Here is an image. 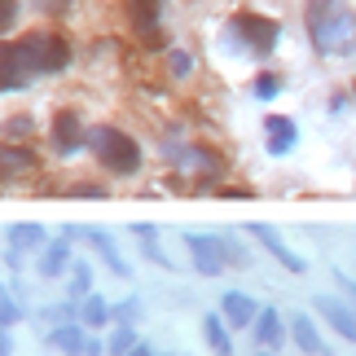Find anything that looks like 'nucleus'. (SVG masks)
Returning a JSON list of instances; mask_svg holds the SVG:
<instances>
[{
	"instance_id": "obj_37",
	"label": "nucleus",
	"mask_w": 356,
	"mask_h": 356,
	"mask_svg": "<svg viewBox=\"0 0 356 356\" xmlns=\"http://www.w3.org/2000/svg\"><path fill=\"white\" fill-rule=\"evenodd\" d=\"M128 356H159V352H149V348H141V343H136V348H132Z\"/></svg>"
},
{
	"instance_id": "obj_20",
	"label": "nucleus",
	"mask_w": 356,
	"mask_h": 356,
	"mask_svg": "<svg viewBox=\"0 0 356 356\" xmlns=\"http://www.w3.org/2000/svg\"><path fill=\"white\" fill-rule=\"evenodd\" d=\"M9 242L13 246H18V251H44V229H40V225H13L9 229Z\"/></svg>"
},
{
	"instance_id": "obj_3",
	"label": "nucleus",
	"mask_w": 356,
	"mask_h": 356,
	"mask_svg": "<svg viewBox=\"0 0 356 356\" xmlns=\"http://www.w3.org/2000/svg\"><path fill=\"white\" fill-rule=\"evenodd\" d=\"M88 149L97 154L102 168L115 172V176H132L141 168V145L123 128H88Z\"/></svg>"
},
{
	"instance_id": "obj_26",
	"label": "nucleus",
	"mask_w": 356,
	"mask_h": 356,
	"mask_svg": "<svg viewBox=\"0 0 356 356\" xmlns=\"http://www.w3.org/2000/svg\"><path fill=\"white\" fill-rule=\"evenodd\" d=\"M44 317H49L53 325H66V321H75V317H79V308L71 304V299H66V304H58V308H44Z\"/></svg>"
},
{
	"instance_id": "obj_4",
	"label": "nucleus",
	"mask_w": 356,
	"mask_h": 356,
	"mask_svg": "<svg viewBox=\"0 0 356 356\" xmlns=\"http://www.w3.org/2000/svg\"><path fill=\"white\" fill-rule=\"evenodd\" d=\"M229 31H234L251 53H273V44H277V35H282V26H277V18H264V13L242 9V13H234Z\"/></svg>"
},
{
	"instance_id": "obj_29",
	"label": "nucleus",
	"mask_w": 356,
	"mask_h": 356,
	"mask_svg": "<svg viewBox=\"0 0 356 356\" xmlns=\"http://www.w3.org/2000/svg\"><path fill=\"white\" fill-rule=\"evenodd\" d=\"M277 88H282V84H277V75H259V79H255V97H264V102H268V97H277Z\"/></svg>"
},
{
	"instance_id": "obj_10",
	"label": "nucleus",
	"mask_w": 356,
	"mask_h": 356,
	"mask_svg": "<svg viewBox=\"0 0 356 356\" xmlns=\"http://www.w3.org/2000/svg\"><path fill=\"white\" fill-rule=\"evenodd\" d=\"M26 66L18 58V44L13 40H0V92H13V88H22L26 84Z\"/></svg>"
},
{
	"instance_id": "obj_14",
	"label": "nucleus",
	"mask_w": 356,
	"mask_h": 356,
	"mask_svg": "<svg viewBox=\"0 0 356 356\" xmlns=\"http://www.w3.org/2000/svg\"><path fill=\"white\" fill-rule=\"evenodd\" d=\"M75 259H71V246L66 242H44V251H40V259H35V273L40 277H58V273H66Z\"/></svg>"
},
{
	"instance_id": "obj_11",
	"label": "nucleus",
	"mask_w": 356,
	"mask_h": 356,
	"mask_svg": "<svg viewBox=\"0 0 356 356\" xmlns=\"http://www.w3.org/2000/svg\"><path fill=\"white\" fill-rule=\"evenodd\" d=\"M317 312L348 339V343H356V308H352V304H339V299L321 295V299H317Z\"/></svg>"
},
{
	"instance_id": "obj_36",
	"label": "nucleus",
	"mask_w": 356,
	"mask_h": 356,
	"mask_svg": "<svg viewBox=\"0 0 356 356\" xmlns=\"http://www.w3.org/2000/svg\"><path fill=\"white\" fill-rule=\"evenodd\" d=\"M9 352H13V343H9V330L0 325V356H9Z\"/></svg>"
},
{
	"instance_id": "obj_24",
	"label": "nucleus",
	"mask_w": 356,
	"mask_h": 356,
	"mask_svg": "<svg viewBox=\"0 0 356 356\" xmlns=\"http://www.w3.org/2000/svg\"><path fill=\"white\" fill-rule=\"evenodd\" d=\"M106 348H111L115 356H128V352L136 348V334H132V325H119V330L111 334V343H106Z\"/></svg>"
},
{
	"instance_id": "obj_16",
	"label": "nucleus",
	"mask_w": 356,
	"mask_h": 356,
	"mask_svg": "<svg viewBox=\"0 0 356 356\" xmlns=\"http://www.w3.org/2000/svg\"><path fill=\"white\" fill-rule=\"evenodd\" d=\"M255 343H259V348H268V352H277V348H282V312L264 308V312L255 317Z\"/></svg>"
},
{
	"instance_id": "obj_35",
	"label": "nucleus",
	"mask_w": 356,
	"mask_h": 356,
	"mask_svg": "<svg viewBox=\"0 0 356 356\" xmlns=\"http://www.w3.org/2000/svg\"><path fill=\"white\" fill-rule=\"evenodd\" d=\"M106 352H111V348H106V343H97V339L88 334V348H84V356H106Z\"/></svg>"
},
{
	"instance_id": "obj_13",
	"label": "nucleus",
	"mask_w": 356,
	"mask_h": 356,
	"mask_svg": "<svg viewBox=\"0 0 356 356\" xmlns=\"http://www.w3.org/2000/svg\"><path fill=\"white\" fill-rule=\"evenodd\" d=\"M49 348H53V352H66V356H84V348H88V334L79 330L75 321H66V325H53V330H49Z\"/></svg>"
},
{
	"instance_id": "obj_1",
	"label": "nucleus",
	"mask_w": 356,
	"mask_h": 356,
	"mask_svg": "<svg viewBox=\"0 0 356 356\" xmlns=\"http://www.w3.org/2000/svg\"><path fill=\"white\" fill-rule=\"evenodd\" d=\"M304 26L317 53H325V58H343L356 49V13L348 0H308Z\"/></svg>"
},
{
	"instance_id": "obj_23",
	"label": "nucleus",
	"mask_w": 356,
	"mask_h": 356,
	"mask_svg": "<svg viewBox=\"0 0 356 356\" xmlns=\"http://www.w3.org/2000/svg\"><path fill=\"white\" fill-rule=\"evenodd\" d=\"M18 321H22V308H18V299H13V295L5 291V286H0V325L9 330V325H18Z\"/></svg>"
},
{
	"instance_id": "obj_18",
	"label": "nucleus",
	"mask_w": 356,
	"mask_h": 356,
	"mask_svg": "<svg viewBox=\"0 0 356 356\" xmlns=\"http://www.w3.org/2000/svg\"><path fill=\"white\" fill-rule=\"evenodd\" d=\"M291 334H295V343L304 348L308 356H325V343H321V334H317V325H312V317H295V321H291Z\"/></svg>"
},
{
	"instance_id": "obj_21",
	"label": "nucleus",
	"mask_w": 356,
	"mask_h": 356,
	"mask_svg": "<svg viewBox=\"0 0 356 356\" xmlns=\"http://www.w3.org/2000/svg\"><path fill=\"white\" fill-rule=\"evenodd\" d=\"M79 321L84 325H106L111 321V304H106L102 295H88L84 304H79Z\"/></svg>"
},
{
	"instance_id": "obj_17",
	"label": "nucleus",
	"mask_w": 356,
	"mask_h": 356,
	"mask_svg": "<svg viewBox=\"0 0 356 356\" xmlns=\"http://www.w3.org/2000/svg\"><path fill=\"white\" fill-rule=\"evenodd\" d=\"M251 234H255L259 242H264V246H268V255H277V259H282V264H286V268H291V273H304V259H299V255H291V251H286V246H282V238H277V234H273V229H268V225H251Z\"/></svg>"
},
{
	"instance_id": "obj_2",
	"label": "nucleus",
	"mask_w": 356,
	"mask_h": 356,
	"mask_svg": "<svg viewBox=\"0 0 356 356\" xmlns=\"http://www.w3.org/2000/svg\"><path fill=\"white\" fill-rule=\"evenodd\" d=\"M18 44V58L26 66V75H58L71 66V44L58 31H26L13 40Z\"/></svg>"
},
{
	"instance_id": "obj_33",
	"label": "nucleus",
	"mask_w": 356,
	"mask_h": 356,
	"mask_svg": "<svg viewBox=\"0 0 356 356\" xmlns=\"http://www.w3.org/2000/svg\"><path fill=\"white\" fill-rule=\"evenodd\" d=\"M71 194H75V198H102V194H106V189H102V185H75V189H71Z\"/></svg>"
},
{
	"instance_id": "obj_15",
	"label": "nucleus",
	"mask_w": 356,
	"mask_h": 356,
	"mask_svg": "<svg viewBox=\"0 0 356 356\" xmlns=\"http://www.w3.org/2000/svg\"><path fill=\"white\" fill-rule=\"evenodd\" d=\"M264 132H268V149H273V154H286V149L295 145V136H299V128L286 115H268L264 119Z\"/></svg>"
},
{
	"instance_id": "obj_8",
	"label": "nucleus",
	"mask_w": 356,
	"mask_h": 356,
	"mask_svg": "<svg viewBox=\"0 0 356 356\" xmlns=\"http://www.w3.org/2000/svg\"><path fill=\"white\" fill-rule=\"evenodd\" d=\"M26 172H35V154L26 145L18 141H0V185H9V181H18V176Z\"/></svg>"
},
{
	"instance_id": "obj_9",
	"label": "nucleus",
	"mask_w": 356,
	"mask_h": 356,
	"mask_svg": "<svg viewBox=\"0 0 356 356\" xmlns=\"http://www.w3.org/2000/svg\"><path fill=\"white\" fill-rule=\"evenodd\" d=\"M71 238H84V242H92V251H97V255H102V264H106V268H111V273H115V277H128V273H132L128 264H123V255L115 251V242H111V238H106V234H102V229H71Z\"/></svg>"
},
{
	"instance_id": "obj_27",
	"label": "nucleus",
	"mask_w": 356,
	"mask_h": 356,
	"mask_svg": "<svg viewBox=\"0 0 356 356\" xmlns=\"http://www.w3.org/2000/svg\"><path fill=\"white\" fill-rule=\"evenodd\" d=\"M26 132H31V119H26V115L5 119V141H18V136H26Z\"/></svg>"
},
{
	"instance_id": "obj_12",
	"label": "nucleus",
	"mask_w": 356,
	"mask_h": 356,
	"mask_svg": "<svg viewBox=\"0 0 356 356\" xmlns=\"http://www.w3.org/2000/svg\"><path fill=\"white\" fill-rule=\"evenodd\" d=\"M220 312H225V321L234 325V330H242V325H255V317H259L255 299H251V295H242V291H225Z\"/></svg>"
},
{
	"instance_id": "obj_5",
	"label": "nucleus",
	"mask_w": 356,
	"mask_h": 356,
	"mask_svg": "<svg viewBox=\"0 0 356 356\" xmlns=\"http://www.w3.org/2000/svg\"><path fill=\"white\" fill-rule=\"evenodd\" d=\"M49 145H53V154H79V149L88 145V128H84V119H79V111H58L53 115Z\"/></svg>"
},
{
	"instance_id": "obj_30",
	"label": "nucleus",
	"mask_w": 356,
	"mask_h": 356,
	"mask_svg": "<svg viewBox=\"0 0 356 356\" xmlns=\"http://www.w3.org/2000/svg\"><path fill=\"white\" fill-rule=\"evenodd\" d=\"M220 246H225V259H229V264H251V255H246V251H242L238 242H229V238H220Z\"/></svg>"
},
{
	"instance_id": "obj_22",
	"label": "nucleus",
	"mask_w": 356,
	"mask_h": 356,
	"mask_svg": "<svg viewBox=\"0 0 356 356\" xmlns=\"http://www.w3.org/2000/svg\"><path fill=\"white\" fill-rule=\"evenodd\" d=\"M92 295V268L88 259H75L71 264V299H88Z\"/></svg>"
},
{
	"instance_id": "obj_6",
	"label": "nucleus",
	"mask_w": 356,
	"mask_h": 356,
	"mask_svg": "<svg viewBox=\"0 0 356 356\" xmlns=\"http://www.w3.org/2000/svg\"><path fill=\"white\" fill-rule=\"evenodd\" d=\"M159 13H163V0H128V22H132V31L141 35L145 49L168 44V35H163V26H159Z\"/></svg>"
},
{
	"instance_id": "obj_19",
	"label": "nucleus",
	"mask_w": 356,
	"mask_h": 356,
	"mask_svg": "<svg viewBox=\"0 0 356 356\" xmlns=\"http://www.w3.org/2000/svg\"><path fill=\"white\" fill-rule=\"evenodd\" d=\"M202 334L216 356H234V343H229V330H225V317H202Z\"/></svg>"
},
{
	"instance_id": "obj_25",
	"label": "nucleus",
	"mask_w": 356,
	"mask_h": 356,
	"mask_svg": "<svg viewBox=\"0 0 356 356\" xmlns=\"http://www.w3.org/2000/svg\"><path fill=\"white\" fill-rule=\"evenodd\" d=\"M111 321L136 325V321H141V304H136V299H128V304H115V308H111Z\"/></svg>"
},
{
	"instance_id": "obj_32",
	"label": "nucleus",
	"mask_w": 356,
	"mask_h": 356,
	"mask_svg": "<svg viewBox=\"0 0 356 356\" xmlns=\"http://www.w3.org/2000/svg\"><path fill=\"white\" fill-rule=\"evenodd\" d=\"M31 5L44 13H62V9H71V0H31Z\"/></svg>"
},
{
	"instance_id": "obj_7",
	"label": "nucleus",
	"mask_w": 356,
	"mask_h": 356,
	"mask_svg": "<svg viewBox=\"0 0 356 356\" xmlns=\"http://www.w3.org/2000/svg\"><path fill=\"white\" fill-rule=\"evenodd\" d=\"M185 246H189V259H194V268L202 273V277H220V273H225L229 259H225L220 238H211V234H189Z\"/></svg>"
},
{
	"instance_id": "obj_31",
	"label": "nucleus",
	"mask_w": 356,
	"mask_h": 356,
	"mask_svg": "<svg viewBox=\"0 0 356 356\" xmlns=\"http://www.w3.org/2000/svg\"><path fill=\"white\" fill-rule=\"evenodd\" d=\"M13 18H18V5H13V0H0V35L13 26Z\"/></svg>"
},
{
	"instance_id": "obj_34",
	"label": "nucleus",
	"mask_w": 356,
	"mask_h": 356,
	"mask_svg": "<svg viewBox=\"0 0 356 356\" xmlns=\"http://www.w3.org/2000/svg\"><path fill=\"white\" fill-rule=\"evenodd\" d=\"M220 198H251V189H238V185H220Z\"/></svg>"
},
{
	"instance_id": "obj_28",
	"label": "nucleus",
	"mask_w": 356,
	"mask_h": 356,
	"mask_svg": "<svg viewBox=\"0 0 356 356\" xmlns=\"http://www.w3.org/2000/svg\"><path fill=\"white\" fill-rule=\"evenodd\" d=\"M168 66H172V75H176V79H185L189 71H194V58H189V53H181V49H176L172 58H168Z\"/></svg>"
}]
</instances>
